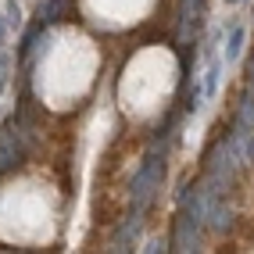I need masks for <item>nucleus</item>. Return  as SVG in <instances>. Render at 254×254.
Segmentation results:
<instances>
[{"mask_svg": "<svg viewBox=\"0 0 254 254\" xmlns=\"http://www.w3.org/2000/svg\"><path fill=\"white\" fill-rule=\"evenodd\" d=\"M158 183H161V154L158 158H147V165L140 168V176L132 179V208H136V211H143L150 204Z\"/></svg>", "mask_w": 254, "mask_h": 254, "instance_id": "2", "label": "nucleus"}, {"mask_svg": "<svg viewBox=\"0 0 254 254\" xmlns=\"http://www.w3.org/2000/svg\"><path fill=\"white\" fill-rule=\"evenodd\" d=\"M22 140H18V132H14L11 126H0V168H14V165H22Z\"/></svg>", "mask_w": 254, "mask_h": 254, "instance_id": "4", "label": "nucleus"}, {"mask_svg": "<svg viewBox=\"0 0 254 254\" xmlns=\"http://www.w3.org/2000/svg\"><path fill=\"white\" fill-rule=\"evenodd\" d=\"M240 43H244V29H233V36H229V58L240 54Z\"/></svg>", "mask_w": 254, "mask_h": 254, "instance_id": "6", "label": "nucleus"}, {"mask_svg": "<svg viewBox=\"0 0 254 254\" xmlns=\"http://www.w3.org/2000/svg\"><path fill=\"white\" fill-rule=\"evenodd\" d=\"M136 233H140V211L129 218V222L118 226V233L111 236V251H129V244L136 240Z\"/></svg>", "mask_w": 254, "mask_h": 254, "instance_id": "5", "label": "nucleus"}, {"mask_svg": "<svg viewBox=\"0 0 254 254\" xmlns=\"http://www.w3.org/2000/svg\"><path fill=\"white\" fill-rule=\"evenodd\" d=\"M251 93H254V61H251Z\"/></svg>", "mask_w": 254, "mask_h": 254, "instance_id": "7", "label": "nucleus"}, {"mask_svg": "<svg viewBox=\"0 0 254 254\" xmlns=\"http://www.w3.org/2000/svg\"><path fill=\"white\" fill-rule=\"evenodd\" d=\"M186 200V211H179L176 218V229H172V251H197L200 247V215H197V204H193V193H183Z\"/></svg>", "mask_w": 254, "mask_h": 254, "instance_id": "1", "label": "nucleus"}, {"mask_svg": "<svg viewBox=\"0 0 254 254\" xmlns=\"http://www.w3.org/2000/svg\"><path fill=\"white\" fill-rule=\"evenodd\" d=\"M200 11H204V0H179V29H176V40L179 43H190L197 36Z\"/></svg>", "mask_w": 254, "mask_h": 254, "instance_id": "3", "label": "nucleus"}]
</instances>
